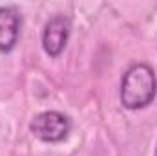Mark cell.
I'll return each mask as SVG.
<instances>
[{"mask_svg":"<svg viewBox=\"0 0 157 156\" xmlns=\"http://www.w3.org/2000/svg\"><path fill=\"white\" fill-rule=\"evenodd\" d=\"M157 96V77L152 66L139 63L126 70L121 81V103L128 110L148 107Z\"/></svg>","mask_w":157,"mask_h":156,"instance_id":"6da1fadb","label":"cell"},{"mask_svg":"<svg viewBox=\"0 0 157 156\" xmlns=\"http://www.w3.org/2000/svg\"><path fill=\"white\" fill-rule=\"evenodd\" d=\"M29 130L35 138L46 143L64 142L71 132V119L68 114L59 110H44L31 117Z\"/></svg>","mask_w":157,"mask_h":156,"instance_id":"7a4b0ae2","label":"cell"},{"mask_svg":"<svg viewBox=\"0 0 157 156\" xmlns=\"http://www.w3.org/2000/svg\"><path fill=\"white\" fill-rule=\"evenodd\" d=\"M71 33V20L64 15H57L53 18H49L44 26L42 31V48L49 57H59L70 39Z\"/></svg>","mask_w":157,"mask_h":156,"instance_id":"3957f363","label":"cell"},{"mask_svg":"<svg viewBox=\"0 0 157 156\" xmlns=\"http://www.w3.org/2000/svg\"><path fill=\"white\" fill-rule=\"evenodd\" d=\"M22 15L17 6H2L0 7V51L9 53L20 37Z\"/></svg>","mask_w":157,"mask_h":156,"instance_id":"277c9868","label":"cell"},{"mask_svg":"<svg viewBox=\"0 0 157 156\" xmlns=\"http://www.w3.org/2000/svg\"><path fill=\"white\" fill-rule=\"evenodd\" d=\"M154 156H157V143H155V153H154Z\"/></svg>","mask_w":157,"mask_h":156,"instance_id":"5b68a950","label":"cell"}]
</instances>
